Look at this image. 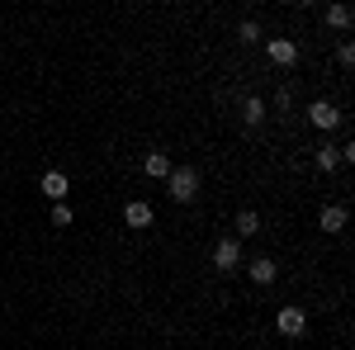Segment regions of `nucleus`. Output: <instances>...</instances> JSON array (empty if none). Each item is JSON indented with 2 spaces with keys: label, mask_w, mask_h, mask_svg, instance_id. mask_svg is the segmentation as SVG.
<instances>
[{
  "label": "nucleus",
  "mask_w": 355,
  "mask_h": 350,
  "mask_svg": "<svg viewBox=\"0 0 355 350\" xmlns=\"http://www.w3.org/2000/svg\"><path fill=\"white\" fill-rule=\"evenodd\" d=\"M266 53H270V62H279V67H294V62H299V48H294L289 38H270Z\"/></svg>",
  "instance_id": "nucleus-6"
},
{
  "label": "nucleus",
  "mask_w": 355,
  "mask_h": 350,
  "mask_svg": "<svg viewBox=\"0 0 355 350\" xmlns=\"http://www.w3.org/2000/svg\"><path fill=\"white\" fill-rule=\"evenodd\" d=\"M67 189H71V175H62V170H48V175H43V194H48V199H67Z\"/></svg>",
  "instance_id": "nucleus-8"
},
{
  "label": "nucleus",
  "mask_w": 355,
  "mask_h": 350,
  "mask_svg": "<svg viewBox=\"0 0 355 350\" xmlns=\"http://www.w3.org/2000/svg\"><path fill=\"white\" fill-rule=\"evenodd\" d=\"M251 279H256V284H270V279H275V261H270V256L251 261Z\"/></svg>",
  "instance_id": "nucleus-12"
},
{
  "label": "nucleus",
  "mask_w": 355,
  "mask_h": 350,
  "mask_svg": "<svg viewBox=\"0 0 355 350\" xmlns=\"http://www.w3.org/2000/svg\"><path fill=\"white\" fill-rule=\"evenodd\" d=\"M318 227H322V232H341V227H346V204H327V209L318 213Z\"/></svg>",
  "instance_id": "nucleus-7"
},
{
  "label": "nucleus",
  "mask_w": 355,
  "mask_h": 350,
  "mask_svg": "<svg viewBox=\"0 0 355 350\" xmlns=\"http://www.w3.org/2000/svg\"><path fill=\"white\" fill-rule=\"evenodd\" d=\"M142 170H147L152 180H166V175H171V157H162V152H152V157L142 161Z\"/></svg>",
  "instance_id": "nucleus-9"
},
{
  "label": "nucleus",
  "mask_w": 355,
  "mask_h": 350,
  "mask_svg": "<svg viewBox=\"0 0 355 350\" xmlns=\"http://www.w3.org/2000/svg\"><path fill=\"white\" fill-rule=\"evenodd\" d=\"M256 232H261V213L242 209V213H237V237H256Z\"/></svg>",
  "instance_id": "nucleus-10"
},
{
  "label": "nucleus",
  "mask_w": 355,
  "mask_h": 350,
  "mask_svg": "<svg viewBox=\"0 0 355 350\" xmlns=\"http://www.w3.org/2000/svg\"><path fill=\"white\" fill-rule=\"evenodd\" d=\"M336 62H341V67H351V62H355V48H351V43H341V48H336Z\"/></svg>",
  "instance_id": "nucleus-17"
},
{
  "label": "nucleus",
  "mask_w": 355,
  "mask_h": 350,
  "mask_svg": "<svg viewBox=\"0 0 355 350\" xmlns=\"http://www.w3.org/2000/svg\"><path fill=\"white\" fill-rule=\"evenodd\" d=\"M152 204H142V199H133V204H123V222L128 227H152Z\"/></svg>",
  "instance_id": "nucleus-5"
},
{
  "label": "nucleus",
  "mask_w": 355,
  "mask_h": 350,
  "mask_svg": "<svg viewBox=\"0 0 355 350\" xmlns=\"http://www.w3.org/2000/svg\"><path fill=\"white\" fill-rule=\"evenodd\" d=\"M242 265V237H223L214 246V270H237Z\"/></svg>",
  "instance_id": "nucleus-4"
},
{
  "label": "nucleus",
  "mask_w": 355,
  "mask_h": 350,
  "mask_svg": "<svg viewBox=\"0 0 355 350\" xmlns=\"http://www.w3.org/2000/svg\"><path fill=\"white\" fill-rule=\"evenodd\" d=\"M308 119H313V128H322V133H336V128H341V109L331 105V100H313V105H308Z\"/></svg>",
  "instance_id": "nucleus-2"
},
{
  "label": "nucleus",
  "mask_w": 355,
  "mask_h": 350,
  "mask_svg": "<svg viewBox=\"0 0 355 350\" xmlns=\"http://www.w3.org/2000/svg\"><path fill=\"white\" fill-rule=\"evenodd\" d=\"M318 166H322V170H336V166H341V152H331V147H318Z\"/></svg>",
  "instance_id": "nucleus-15"
},
{
  "label": "nucleus",
  "mask_w": 355,
  "mask_h": 350,
  "mask_svg": "<svg viewBox=\"0 0 355 350\" xmlns=\"http://www.w3.org/2000/svg\"><path fill=\"white\" fill-rule=\"evenodd\" d=\"M275 331H279V336H289V341H294V336H303V331H308L303 308H279V313H275Z\"/></svg>",
  "instance_id": "nucleus-3"
},
{
  "label": "nucleus",
  "mask_w": 355,
  "mask_h": 350,
  "mask_svg": "<svg viewBox=\"0 0 355 350\" xmlns=\"http://www.w3.org/2000/svg\"><path fill=\"white\" fill-rule=\"evenodd\" d=\"M327 24L346 33V28H351V10H346V5H331V10H327Z\"/></svg>",
  "instance_id": "nucleus-13"
},
{
  "label": "nucleus",
  "mask_w": 355,
  "mask_h": 350,
  "mask_svg": "<svg viewBox=\"0 0 355 350\" xmlns=\"http://www.w3.org/2000/svg\"><path fill=\"white\" fill-rule=\"evenodd\" d=\"M237 38H242V43H256V38H261V24H251V19H246V24L237 28Z\"/></svg>",
  "instance_id": "nucleus-16"
},
{
  "label": "nucleus",
  "mask_w": 355,
  "mask_h": 350,
  "mask_svg": "<svg viewBox=\"0 0 355 350\" xmlns=\"http://www.w3.org/2000/svg\"><path fill=\"white\" fill-rule=\"evenodd\" d=\"M242 119L251 123V128H256V123L266 119V100H256V95H251V100H242Z\"/></svg>",
  "instance_id": "nucleus-11"
},
{
  "label": "nucleus",
  "mask_w": 355,
  "mask_h": 350,
  "mask_svg": "<svg viewBox=\"0 0 355 350\" xmlns=\"http://www.w3.org/2000/svg\"><path fill=\"white\" fill-rule=\"evenodd\" d=\"M166 194H171L175 204H190L194 194H199V170H194V166H171V175H166Z\"/></svg>",
  "instance_id": "nucleus-1"
},
{
  "label": "nucleus",
  "mask_w": 355,
  "mask_h": 350,
  "mask_svg": "<svg viewBox=\"0 0 355 350\" xmlns=\"http://www.w3.org/2000/svg\"><path fill=\"white\" fill-rule=\"evenodd\" d=\"M48 218H53V227H71V218H76V213L67 209V199H57V204H53V213H48Z\"/></svg>",
  "instance_id": "nucleus-14"
}]
</instances>
